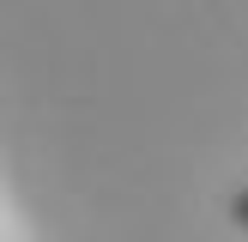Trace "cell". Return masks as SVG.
<instances>
[{"label":"cell","instance_id":"cell-1","mask_svg":"<svg viewBox=\"0 0 248 242\" xmlns=\"http://www.w3.org/2000/svg\"><path fill=\"white\" fill-rule=\"evenodd\" d=\"M230 224H236V230H248V188L230 200Z\"/></svg>","mask_w":248,"mask_h":242}]
</instances>
